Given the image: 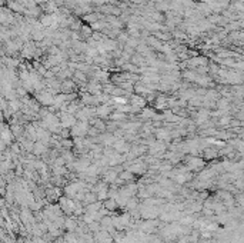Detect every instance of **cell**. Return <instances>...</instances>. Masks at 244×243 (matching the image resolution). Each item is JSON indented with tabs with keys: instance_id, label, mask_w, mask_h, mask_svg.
Returning <instances> with one entry per match:
<instances>
[{
	"instance_id": "cell-1",
	"label": "cell",
	"mask_w": 244,
	"mask_h": 243,
	"mask_svg": "<svg viewBox=\"0 0 244 243\" xmlns=\"http://www.w3.org/2000/svg\"><path fill=\"white\" fill-rule=\"evenodd\" d=\"M90 124L87 122H77L73 127H70V135L72 138H84L87 135Z\"/></svg>"
},
{
	"instance_id": "cell-2",
	"label": "cell",
	"mask_w": 244,
	"mask_h": 243,
	"mask_svg": "<svg viewBox=\"0 0 244 243\" xmlns=\"http://www.w3.org/2000/svg\"><path fill=\"white\" fill-rule=\"evenodd\" d=\"M53 100H54V95H51L50 92H41L40 95H37V102H40L44 106L53 105Z\"/></svg>"
},
{
	"instance_id": "cell-3",
	"label": "cell",
	"mask_w": 244,
	"mask_h": 243,
	"mask_svg": "<svg viewBox=\"0 0 244 243\" xmlns=\"http://www.w3.org/2000/svg\"><path fill=\"white\" fill-rule=\"evenodd\" d=\"M147 103V100L144 97L138 96V95H131L130 96V106H136L138 109H141V107H144Z\"/></svg>"
},
{
	"instance_id": "cell-4",
	"label": "cell",
	"mask_w": 244,
	"mask_h": 243,
	"mask_svg": "<svg viewBox=\"0 0 244 243\" xmlns=\"http://www.w3.org/2000/svg\"><path fill=\"white\" fill-rule=\"evenodd\" d=\"M204 154H206L207 159H214L219 153H217V150H214V149H206V150H204Z\"/></svg>"
},
{
	"instance_id": "cell-5",
	"label": "cell",
	"mask_w": 244,
	"mask_h": 243,
	"mask_svg": "<svg viewBox=\"0 0 244 243\" xmlns=\"http://www.w3.org/2000/svg\"><path fill=\"white\" fill-rule=\"evenodd\" d=\"M106 207H107V209H114V207H116V202H114L113 199L107 200V202H106Z\"/></svg>"
}]
</instances>
